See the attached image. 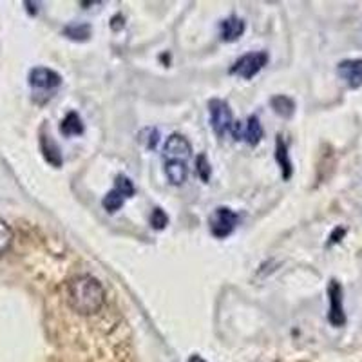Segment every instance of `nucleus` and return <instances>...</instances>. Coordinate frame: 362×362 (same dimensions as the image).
I'll return each mask as SVG.
<instances>
[{
  "label": "nucleus",
  "mask_w": 362,
  "mask_h": 362,
  "mask_svg": "<svg viewBox=\"0 0 362 362\" xmlns=\"http://www.w3.org/2000/svg\"><path fill=\"white\" fill-rule=\"evenodd\" d=\"M263 138V127L259 124L257 116H250L243 129V140H247L250 145H257Z\"/></svg>",
  "instance_id": "2eb2a0df"
},
{
  "label": "nucleus",
  "mask_w": 362,
  "mask_h": 362,
  "mask_svg": "<svg viewBox=\"0 0 362 362\" xmlns=\"http://www.w3.org/2000/svg\"><path fill=\"white\" fill-rule=\"evenodd\" d=\"M337 74L348 83V87L357 89L362 86V60H358V58L342 60L337 66Z\"/></svg>",
  "instance_id": "6e6552de"
},
{
  "label": "nucleus",
  "mask_w": 362,
  "mask_h": 362,
  "mask_svg": "<svg viewBox=\"0 0 362 362\" xmlns=\"http://www.w3.org/2000/svg\"><path fill=\"white\" fill-rule=\"evenodd\" d=\"M270 103L272 107H274V111H276L281 118H292L293 112H296V102H293L292 98H288V96L277 95L270 100Z\"/></svg>",
  "instance_id": "4468645a"
},
{
  "label": "nucleus",
  "mask_w": 362,
  "mask_h": 362,
  "mask_svg": "<svg viewBox=\"0 0 362 362\" xmlns=\"http://www.w3.org/2000/svg\"><path fill=\"white\" fill-rule=\"evenodd\" d=\"M276 160L281 167V173H283V180H290V177H292V161H290L288 147L284 144L283 136H277Z\"/></svg>",
  "instance_id": "f8f14e48"
},
{
  "label": "nucleus",
  "mask_w": 362,
  "mask_h": 362,
  "mask_svg": "<svg viewBox=\"0 0 362 362\" xmlns=\"http://www.w3.org/2000/svg\"><path fill=\"white\" fill-rule=\"evenodd\" d=\"M190 154H192V145H190V141L187 140L185 136L174 132V134H170L169 138H167V141H165V161H183V163H185L190 158Z\"/></svg>",
  "instance_id": "423d86ee"
},
{
  "label": "nucleus",
  "mask_w": 362,
  "mask_h": 362,
  "mask_svg": "<svg viewBox=\"0 0 362 362\" xmlns=\"http://www.w3.org/2000/svg\"><path fill=\"white\" fill-rule=\"evenodd\" d=\"M189 362H206L205 358H202L199 355H192V357L189 358Z\"/></svg>",
  "instance_id": "5701e85b"
},
{
  "label": "nucleus",
  "mask_w": 362,
  "mask_h": 362,
  "mask_svg": "<svg viewBox=\"0 0 362 362\" xmlns=\"http://www.w3.org/2000/svg\"><path fill=\"white\" fill-rule=\"evenodd\" d=\"M64 33H66L71 40H76V42L89 40L90 25L89 24H71L64 29Z\"/></svg>",
  "instance_id": "dca6fc26"
},
{
  "label": "nucleus",
  "mask_w": 362,
  "mask_h": 362,
  "mask_svg": "<svg viewBox=\"0 0 362 362\" xmlns=\"http://www.w3.org/2000/svg\"><path fill=\"white\" fill-rule=\"evenodd\" d=\"M13 241V230L11 226L4 221V219H0V255H4L8 252V248L11 247Z\"/></svg>",
  "instance_id": "a211bd4d"
},
{
  "label": "nucleus",
  "mask_w": 362,
  "mask_h": 362,
  "mask_svg": "<svg viewBox=\"0 0 362 362\" xmlns=\"http://www.w3.org/2000/svg\"><path fill=\"white\" fill-rule=\"evenodd\" d=\"M40 151L47 163L53 165V167H62V153H60L57 141H54L53 138H49L45 132H42L40 136Z\"/></svg>",
  "instance_id": "1a4fd4ad"
},
{
  "label": "nucleus",
  "mask_w": 362,
  "mask_h": 362,
  "mask_svg": "<svg viewBox=\"0 0 362 362\" xmlns=\"http://www.w3.org/2000/svg\"><path fill=\"white\" fill-rule=\"evenodd\" d=\"M115 189L118 190L124 198H132L134 196V185H132V181L129 180L127 176H124V174H118L116 176V181H115Z\"/></svg>",
  "instance_id": "6ab92c4d"
},
{
  "label": "nucleus",
  "mask_w": 362,
  "mask_h": 362,
  "mask_svg": "<svg viewBox=\"0 0 362 362\" xmlns=\"http://www.w3.org/2000/svg\"><path fill=\"white\" fill-rule=\"evenodd\" d=\"M328 297H329V312L328 321L329 325L335 328H341L346 325V313L344 306H342V286L339 281H329L328 286Z\"/></svg>",
  "instance_id": "0eeeda50"
},
{
  "label": "nucleus",
  "mask_w": 362,
  "mask_h": 362,
  "mask_svg": "<svg viewBox=\"0 0 362 362\" xmlns=\"http://www.w3.org/2000/svg\"><path fill=\"white\" fill-rule=\"evenodd\" d=\"M67 303L80 315H95L105 305V290L93 276H76L67 283Z\"/></svg>",
  "instance_id": "f257e3e1"
},
{
  "label": "nucleus",
  "mask_w": 362,
  "mask_h": 362,
  "mask_svg": "<svg viewBox=\"0 0 362 362\" xmlns=\"http://www.w3.org/2000/svg\"><path fill=\"white\" fill-rule=\"evenodd\" d=\"M60 83H62V76L47 67H35L29 73V86L37 93H53L57 87H60Z\"/></svg>",
  "instance_id": "39448f33"
},
{
  "label": "nucleus",
  "mask_w": 362,
  "mask_h": 362,
  "mask_svg": "<svg viewBox=\"0 0 362 362\" xmlns=\"http://www.w3.org/2000/svg\"><path fill=\"white\" fill-rule=\"evenodd\" d=\"M346 234V228H342V226H339V228H335V232L332 235H329V243L328 245H334V243H339L342 238H344Z\"/></svg>",
  "instance_id": "4be33fe9"
},
{
  "label": "nucleus",
  "mask_w": 362,
  "mask_h": 362,
  "mask_svg": "<svg viewBox=\"0 0 362 362\" xmlns=\"http://www.w3.org/2000/svg\"><path fill=\"white\" fill-rule=\"evenodd\" d=\"M169 225V216L165 214L163 209H154L151 214V226L156 230H163L165 226Z\"/></svg>",
  "instance_id": "aec40b11"
},
{
  "label": "nucleus",
  "mask_w": 362,
  "mask_h": 362,
  "mask_svg": "<svg viewBox=\"0 0 362 362\" xmlns=\"http://www.w3.org/2000/svg\"><path fill=\"white\" fill-rule=\"evenodd\" d=\"M239 216L228 206H218L214 214L210 216V232L218 239L228 238L238 225Z\"/></svg>",
  "instance_id": "7ed1b4c3"
},
{
  "label": "nucleus",
  "mask_w": 362,
  "mask_h": 362,
  "mask_svg": "<svg viewBox=\"0 0 362 362\" xmlns=\"http://www.w3.org/2000/svg\"><path fill=\"white\" fill-rule=\"evenodd\" d=\"M124 202H125V198L124 196H122V194L118 192V190H111V192H107L105 194V198H103V202H102V205H103V209L107 210V212H116V210H119L122 209V205H124Z\"/></svg>",
  "instance_id": "f3484780"
},
{
  "label": "nucleus",
  "mask_w": 362,
  "mask_h": 362,
  "mask_svg": "<svg viewBox=\"0 0 362 362\" xmlns=\"http://www.w3.org/2000/svg\"><path fill=\"white\" fill-rule=\"evenodd\" d=\"M268 62V54L264 51H255V53H247L243 57L239 58L238 62L232 66L230 73L238 74L241 78L250 80L254 78L255 74L259 73Z\"/></svg>",
  "instance_id": "20e7f679"
},
{
  "label": "nucleus",
  "mask_w": 362,
  "mask_h": 362,
  "mask_svg": "<svg viewBox=\"0 0 362 362\" xmlns=\"http://www.w3.org/2000/svg\"><path fill=\"white\" fill-rule=\"evenodd\" d=\"M209 115H210V125L214 129L216 134L219 138L230 132L232 124H234V118H232V111L228 107V103L223 102V100H210L209 102Z\"/></svg>",
  "instance_id": "f03ea898"
},
{
  "label": "nucleus",
  "mask_w": 362,
  "mask_h": 362,
  "mask_svg": "<svg viewBox=\"0 0 362 362\" xmlns=\"http://www.w3.org/2000/svg\"><path fill=\"white\" fill-rule=\"evenodd\" d=\"M196 170H198V176L202 177L203 181H209L210 173H212V167H210V163H209V160H206L205 154L198 156V160H196Z\"/></svg>",
  "instance_id": "412c9836"
},
{
  "label": "nucleus",
  "mask_w": 362,
  "mask_h": 362,
  "mask_svg": "<svg viewBox=\"0 0 362 362\" xmlns=\"http://www.w3.org/2000/svg\"><path fill=\"white\" fill-rule=\"evenodd\" d=\"M83 131H86L83 122L80 119V116L76 115V112H69V115L62 119V124H60V132H62L64 136H67V138L83 134Z\"/></svg>",
  "instance_id": "ddd939ff"
},
{
  "label": "nucleus",
  "mask_w": 362,
  "mask_h": 362,
  "mask_svg": "<svg viewBox=\"0 0 362 362\" xmlns=\"http://www.w3.org/2000/svg\"><path fill=\"white\" fill-rule=\"evenodd\" d=\"M245 33V22L238 17H228L221 22V38L225 42H235Z\"/></svg>",
  "instance_id": "9d476101"
},
{
  "label": "nucleus",
  "mask_w": 362,
  "mask_h": 362,
  "mask_svg": "<svg viewBox=\"0 0 362 362\" xmlns=\"http://www.w3.org/2000/svg\"><path fill=\"white\" fill-rule=\"evenodd\" d=\"M165 174L173 185H183L189 177V167L183 161H165Z\"/></svg>",
  "instance_id": "9b49d317"
}]
</instances>
